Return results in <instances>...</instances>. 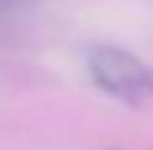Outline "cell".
I'll return each instance as SVG.
<instances>
[{"instance_id": "6da1fadb", "label": "cell", "mask_w": 153, "mask_h": 150, "mask_svg": "<svg viewBox=\"0 0 153 150\" xmlns=\"http://www.w3.org/2000/svg\"><path fill=\"white\" fill-rule=\"evenodd\" d=\"M88 75L101 91L127 104H147L153 98V69L127 49L98 46L88 52Z\"/></svg>"}]
</instances>
